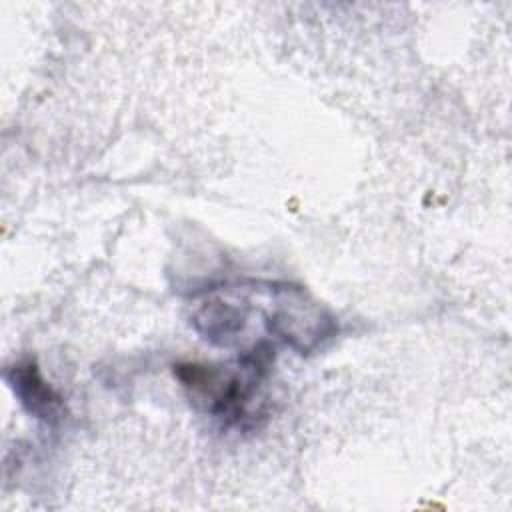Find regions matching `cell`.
<instances>
[{
    "label": "cell",
    "instance_id": "cell-1",
    "mask_svg": "<svg viewBox=\"0 0 512 512\" xmlns=\"http://www.w3.org/2000/svg\"><path fill=\"white\" fill-rule=\"evenodd\" d=\"M188 320L202 340L236 352L270 342L308 356L338 334L336 316L304 286L258 278L196 292L188 302Z\"/></svg>",
    "mask_w": 512,
    "mask_h": 512
},
{
    "label": "cell",
    "instance_id": "cell-2",
    "mask_svg": "<svg viewBox=\"0 0 512 512\" xmlns=\"http://www.w3.org/2000/svg\"><path fill=\"white\" fill-rule=\"evenodd\" d=\"M276 350L270 342H258L236 352L228 364H178L174 376L196 410L214 418L222 428L248 432L266 418V380Z\"/></svg>",
    "mask_w": 512,
    "mask_h": 512
},
{
    "label": "cell",
    "instance_id": "cell-3",
    "mask_svg": "<svg viewBox=\"0 0 512 512\" xmlns=\"http://www.w3.org/2000/svg\"><path fill=\"white\" fill-rule=\"evenodd\" d=\"M4 380L22 404V408L54 428L64 420L66 406L62 396L42 378L40 368L34 360H22L4 370Z\"/></svg>",
    "mask_w": 512,
    "mask_h": 512
}]
</instances>
